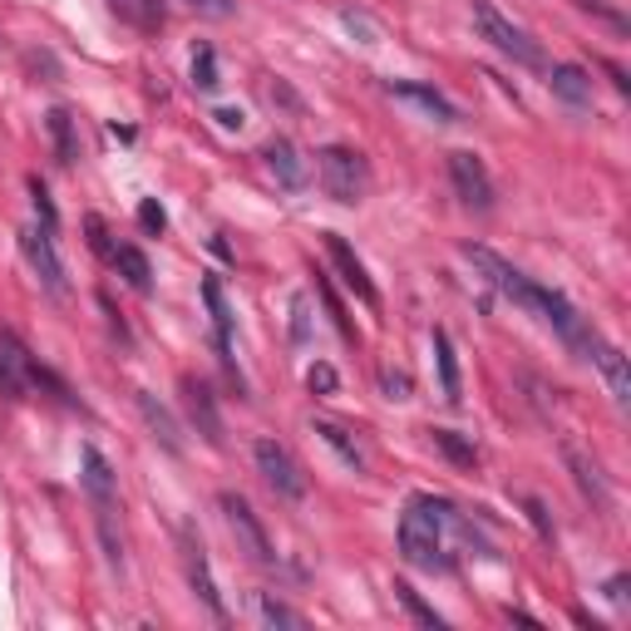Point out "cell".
Instances as JSON below:
<instances>
[{"label":"cell","mask_w":631,"mask_h":631,"mask_svg":"<svg viewBox=\"0 0 631 631\" xmlns=\"http://www.w3.org/2000/svg\"><path fill=\"white\" fill-rule=\"evenodd\" d=\"M444 518H454V508L444 498H414L410 513L400 518V553L410 567H444Z\"/></svg>","instance_id":"cell-1"},{"label":"cell","mask_w":631,"mask_h":631,"mask_svg":"<svg viewBox=\"0 0 631 631\" xmlns=\"http://www.w3.org/2000/svg\"><path fill=\"white\" fill-rule=\"evenodd\" d=\"M474 25H478V35H484L488 45L498 49V55L513 59V65H523V69H547L543 45H538V40L528 35L523 25H513L508 15H498L488 0H478V5H474Z\"/></svg>","instance_id":"cell-2"},{"label":"cell","mask_w":631,"mask_h":631,"mask_svg":"<svg viewBox=\"0 0 631 631\" xmlns=\"http://www.w3.org/2000/svg\"><path fill=\"white\" fill-rule=\"evenodd\" d=\"M316 173H321V188L331 192L335 202H361L365 198V188H370V168H365V158L355 154V148H341V144H331V148H321L316 154Z\"/></svg>","instance_id":"cell-3"},{"label":"cell","mask_w":631,"mask_h":631,"mask_svg":"<svg viewBox=\"0 0 631 631\" xmlns=\"http://www.w3.org/2000/svg\"><path fill=\"white\" fill-rule=\"evenodd\" d=\"M252 460H257V474L267 478V488L277 498H307V469L297 464V454L287 450L281 440H257L252 444Z\"/></svg>","instance_id":"cell-4"},{"label":"cell","mask_w":631,"mask_h":631,"mask_svg":"<svg viewBox=\"0 0 631 631\" xmlns=\"http://www.w3.org/2000/svg\"><path fill=\"white\" fill-rule=\"evenodd\" d=\"M218 508H222V518H228V528H232V538H237V547L252 557L257 567H272L277 563V553H272V538H267V528H262V518L252 513V503L242 494H222L218 498Z\"/></svg>","instance_id":"cell-5"},{"label":"cell","mask_w":631,"mask_h":631,"mask_svg":"<svg viewBox=\"0 0 631 631\" xmlns=\"http://www.w3.org/2000/svg\"><path fill=\"white\" fill-rule=\"evenodd\" d=\"M450 178H454V192L464 198V208H474V212L494 208V178H488V168H484V158L478 154L454 148L450 154Z\"/></svg>","instance_id":"cell-6"},{"label":"cell","mask_w":631,"mask_h":631,"mask_svg":"<svg viewBox=\"0 0 631 631\" xmlns=\"http://www.w3.org/2000/svg\"><path fill=\"white\" fill-rule=\"evenodd\" d=\"M20 252H25L30 272L45 281L49 297H65V291H69L65 287V267H59V257H55V242H49V232L45 228H25V232H20Z\"/></svg>","instance_id":"cell-7"},{"label":"cell","mask_w":631,"mask_h":631,"mask_svg":"<svg viewBox=\"0 0 631 631\" xmlns=\"http://www.w3.org/2000/svg\"><path fill=\"white\" fill-rule=\"evenodd\" d=\"M325 257H331V267H335V277L345 281V287L355 291V297L365 301V307H380V291H375V281H370V272H365V262L355 257L351 247H345V237L341 232H325Z\"/></svg>","instance_id":"cell-8"},{"label":"cell","mask_w":631,"mask_h":631,"mask_svg":"<svg viewBox=\"0 0 631 631\" xmlns=\"http://www.w3.org/2000/svg\"><path fill=\"white\" fill-rule=\"evenodd\" d=\"M182 405H188V420H192V430L202 434V440L212 444V450H222L228 444V434H222V414H218V400H212V390L202 380H182Z\"/></svg>","instance_id":"cell-9"},{"label":"cell","mask_w":631,"mask_h":631,"mask_svg":"<svg viewBox=\"0 0 631 631\" xmlns=\"http://www.w3.org/2000/svg\"><path fill=\"white\" fill-rule=\"evenodd\" d=\"M583 351L597 361V370H602V380H607V390H612V400H617V405H627V400H631V370H627V355L617 351V345H607L597 331H587Z\"/></svg>","instance_id":"cell-10"},{"label":"cell","mask_w":631,"mask_h":631,"mask_svg":"<svg viewBox=\"0 0 631 631\" xmlns=\"http://www.w3.org/2000/svg\"><path fill=\"white\" fill-rule=\"evenodd\" d=\"M182 567H188V583H192V593H198L202 602H208L218 617H228V607H222L218 583H212L208 553H202V543H198V533H192V528H182Z\"/></svg>","instance_id":"cell-11"},{"label":"cell","mask_w":631,"mask_h":631,"mask_svg":"<svg viewBox=\"0 0 631 631\" xmlns=\"http://www.w3.org/2000/svg\"><path fill=\"white\" fill-rule=\"evenodd\" d=\"M202 301H208V311H212V341H218L222 365H228V375L242 385L237 361H232V311H228V297H222V281H218V277L202 281Z\"/></svg>","instance_id":"cell-12"},{"label":"cell","mask_w":631,"mask_h":631,"mask_svg":"<svg viewBox=\"0 0 631 631\" xmlns=\"http://www.w3.org/2000/svg\"><path fill=\"white\" fill-rule=\"evenodd\" d=\"M79 478H85V494L95 498V508L99 513H109V508H114V469H109V460L104 454L95 450V444H85V450H79Z\"/></svg>","instance_id":"cell-13"},{"label":"cell","mask_w":631,"mask_h":631,"mask_svg":"<svg viewBox=\"0 0 631 631\" xmlns=\"http://www.w3.org/2000/svg\"><path fill=\"white\" fill-rule=\"evenodd\" d=\"M262 158H267L272 178H277L287 192H301V188H307V163H301L297 144H287V139H272V144L262 148Z\"/></svg>","instance_id":"cell-14"},{"label":"cell","mask_w":631,"mask_h":631,"mask_svg":"<svg viewBox=\"0 0 631 631\" xmlns=\"http://www.w3.org/2000/svg\"><path fill=\"white\" fill-rule=\"evenodd\" d=\"M390 95L395 99H405V104H414V109H424V114L434 119V124H454V104L440 95V89H430V85H414V79H390Z\"/></svg>","instance_id":"cell-15"},{"label":"cell","mask_w":631,"mask_h":631,"mask_svg":"<svg viewBox=\"0 0 631 631\" xmlns=\"http://www.w3.org/2000/svg\"><path fill=\"white\" fill-rule=\"evenodd\" d=\"M547 89H553L567 109L593 104V79H587V69H577V65H553L547 69Z\"/></svg>","instance_id":"cell-16"},{"label":"cell","mask_w":631,"mask_h":631,"mask_svg":"<svg viewBox=\"0 0 631 631\" xmlns=\"http://www.w3.org/2000/svg\"><path fill=\"white\" fill-rule=\"evenodd\" d=\"M139 414H144V424L154 430V440L163 444V450H168V454H182V430H178V420H173V414L158 405V395L139 390Z\"/></svg>","instance_id":"cell-17"},{"label":"cell","mask_w":631,"mask_h":631,"mask_svg":"<svg viewBox=\"0 0 631 631\" xmlns=\"http://www.w3.org/2000/svg\"><path fill=\"white\" fill-rule=\"evenodd\" d=\"M434 361H440V390L450 405L464 400V385H460V355H454L450 331H434Z\"/></svg>","instance_id":"cell-18"},{"label":"cell","mask_w":631,"mask_h":631,"mask_svg":"<svg viewBox=\"0 0 631 631\" xmlns=\"http://www.w3.org/2000/svg\"><path fill=\"white\" fill-rule=\"evenodd\" d=\"M563 460H567V469H573L577 488H583V494L593 498L597 508H607V503H612V494H607V484H602V474H597V464H587L583 454H577V444H563Z\"/></svg>","instance_id":"cell-19"},{"label":"cell","mask_w":631,"mask_h":631,"mask_svg":"<svg viewBox=\"0 0 631 631\" xmlns=\"http://www.w3.org/2000/svg\"><path fill=\"white\" fill-rule=\"evenodd\" d=\"M311 430L321 434V440L331 444L335 454H341V464H345V469H355V474L365 469V454H361V444L351 440V430H345V424H335V420H311Z\"/></svg>","instance_id":"cell-20"},{"label":"cell","mask_w":631,"mask_h":631,"mask_svg":"<svg viewBox=\"0 0 631 631\" xmlns=\"http://www.w3.org/2000/svg\"><path fill=\"white\" fill-rule=\"evenodd\" d=\"M45 129H49V144H55V158H59V163H75V158H79L75 114H69V109H49V114H45Z\"/></svg>","instance_id":"cell-21"},{"label":"cell","mask_w":631,"mask_h":631,"mask_svg":"<svg viewBox=\"0 0 631 631\" xmlns=\"http://www.w3.org/2000/svg\"><path fill=\"white\" fill-rule=\"evenodd\" d=\"M109 262H114L119 277H124L134 291H154V267H148V257L139 247H114V257Z\"/></svg>","instance_id":"cell-22"},{"label":"cell","mask_w":631,"mask_h":631,"mask_svg":"<svg viewBox=\"0 0 631 631\" xmlns=\"http://www.w3.org/2000/svg\"><path fill=\"white\" fill-rule=\"evenodd\" d=\"M109 5L134 30H163V0H109Z\"/></svg>","instance_id":"cell-23"},{"label":"cell","mask_w":631,"mask_h":631,"mask_svg":"<svg viewBox=\"0 0 631 631\" xmlns=\"http://www.w3.org/2000/svg\"><path fill=\"white\" fill-rule=\"evenodd\" d=\"M395 597H400V607H405V612H410V617H414V622H420V627H434V631H440V627H444V617H440V612H434V607H430V602H424V597H420V593H414V587H410V583H395Z\"/></svg>","instance_id":"cell-24"},{"label":"cell","mask_w":631,"mask_h":631,"mask_svg":"<svg viewBox=\"0 0 631 631\" xmlns=\"http://www.w3.org/2000/svg\"><path fill=\"white\" fill-rule=\"evenodd\" d=\"M257 617H262L267 627H287V631H301V627H307V617L291 612L287 602H277V597H267V593L257 597Z\"/></svg>","instance_id":"cell-25"},{"label":"cell","mask_w":631,"mask_h":631,"mask_svg":"<svg viewBox=\"0 0 631 631\" xmlns=\"http://www.w3.org/2000/svg\"><path fill=\"white\" fill-rule=\"evenodd\" d=\"M430 440H434V450H444L454 464H460V469H474L478 450H474L469 440H460V434H454V430H430Z\"/></svg>","instance_id":"cell-26"},{"label":"cell","mask_w":631,"mask_h":631,"mask_svg":"<svg viewBox=\"0 0 631 631\" xmlns=\"http://www.w3.org/2000/svg\"><path fill=\"white\" fill-rule=\"evenodd\" d=\"M192 85H198L202 95H212V89L222 85L218 79V55H212L208 45H198V55H192Z\"/></svg>","instance_id":"cell-27"},{"label":"cell","mask_w":631,"mask_h":631,"mask_svg":"<svg viewBox=\"0 0 631 631\" xmlns=\"http://www.w3.org/2000/svg\"><path fill=\"white\" fill-rule=\"evenodd\" d=\"M30 202H35L40 228L55 232V228H59V212H55V202H49V192H45V182H40V178H30Z\"/></svg>","instance_id":"cell-28"},{"label":"cell","mask_w":631,"mask_h":631,"mask_svg":"<svg viewBox=\"0 0 631 631\" xmlns=\"http://www.w3.org/2000/svg\"><path fill=\"white\" fill-rule=\"evenodd\" d=\"M85 232H89V247L99 252V257H114V242H109V228H104V218H99V212H89L85 218Z\"/></svg>","instance_id":"cell-29"},{"label":"cell","mask_w":631,"mask_h":631,"mask_svg":"<svg viewBox=\"0 0 631 631\" xmlns=\"http://www.w3.org/2000/svg\"><path fill=\"white\" fill-rule=\"evenodd\" d=\"M139 228H144L148 237H158V232L168 228V212L158 208V198H144V202H139Z\"/></svg>","instance_id":"cell-30"},{"label":"cell","mask_w":631,"mask_h":631,"mask_svg":"<svg viewBox=\"0 0 631 631\" xmlns=\"http://www.w3.org/2000/svg\"><path fill=\"white\" fill-rule=\"evenodd\" d=\"M307 385H311V395H335V385H341V375H335L325 361H316L311 370H307Z\"/></svg>","instance_id":"cell-31"},{"label":"cell","mask_w":631,"mask_h":631,"mask_svg":"<svg viewBox=\"0 0 631 631\" xmlns=\"http://www.w3.org/2000/svg\"><path fill=\"white\" fill-rule=\"evenodd\" d=\"M523 513H528V523H533L538 533H543L547 543H553V523H547V508L538 503V498H523Z\"/></svg>","instance_id":"cell-32"},{"label":"cell","mask_w":631,"mask_h":631,"mask_svg":"<svg viewBox=\"0 0 631 631\" xmlns=\"http://www.w3.org/2000/svg\"><path fill=\"white\" fill-rule=\"evenodd\" d=\"M198 15H212V20H222V15H232V0H188Z\"/></svg>","instance_id":"cell-33"},{"label":"cell","mask_w":631,"mask_h":631,"mask_svg":"<svg viewBox=\"0 0 631 631\" xmlns=\"http://www.w3.org/2000/svg\"><path fill=\"white\" fill-rule=\"evenodd\" d=\"M385 390H390V400H410V375H385Z\"/></svg>","instance_id":"cell-34"},{"label":"cell","mask_w":631,"mask_h":631,"mask_svg":"<svg viewBox=\"0 0 631 631\" xmlns=\"http://www.w3.org/2000/svg\"><path fill=\"white\" fill-rule=\"evenodd\" d=\"M602 69H607V75H612V85H617V89H622V95H627V89H631L627 69H622V65H612V59H602Z\"/></svg>","instance_id":"cell-35"},{"label":"cell","mask_w":631,"mask_h":631,"mask_svg":"<svg viewBox=\"0 0 631 631\" xmlns=\"http://www.w3.org/2000/svg\"><path fill=\"white\" fill-rule=\"evenodd\" d=\"M218 124L222 129H242V109H218Z\"/></svg>","instance_id":"cell-36"},{"label":"cell","mask_w":631,"mask_h":631,"mask_svg":"<svg viewBox=\"0 0 631 631\" xmlns=\"http://www.w3.org/2000/svg\"><path fill=\"white\" fill-rule=\"evenodd\" d=\"M607 597H612V602H622V597H627V577H612V583H607Z\"/></svg>","instance_id":"cell-37"}]
</instances>
